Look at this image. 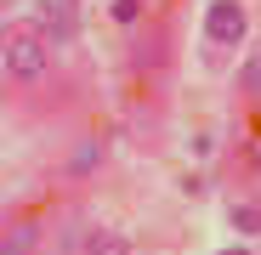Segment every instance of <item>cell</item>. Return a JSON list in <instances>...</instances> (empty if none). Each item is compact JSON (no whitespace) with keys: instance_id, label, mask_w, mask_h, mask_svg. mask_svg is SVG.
<instances>
[{"instance_id":"1","label":"cell","mask_w":261,"mask_h":255,"mask_svg":"<svg viewBox=\"0 0 261 255\" xmlns=\"http://www.w3.org/2000/svg\"><path fill=\"white\" fill-rule=\"evenodd\" d=\"M51 57H57V46L34 23H12L6 40H0V68H6V79L17 91H46L51 85Z\"/></svg>"},{"instance_id":"2","label":"cell","mask_w":261,"mask_h":255,"mask_svg":"<svg viewBox=\"0 0 261 255\" xmlns=\"http://www.w3.org/2000/svg\"><path fill=\"white\" fill-rule=\"evenodd\" d=\"M250 34V12L239 6V0H210V12H204V40L210 46H239V40Z\"/></svg>"},{"instance_id":"3","label":"cell","mask_w":261,"mask_h":255,"mask_svg":"<svg viewBox=\"0 0 261 255\" xmlns=\"http://www.w3.org/2000/svg\"><path fill=\"white\" fill-rule=\"evenodd\" d=\"M40 249V221L34 216H17L0 227V255H34Z\"/></svg>"},{"instance_id":"4","label":"cell","mask_w":261,"mask_h":255,"mask_svg":"<svg viewBox=\"0 0 261 255\" xmlns=\"http://www.w3.org/2000/svg\"><path fill=\"white\" fill-rule=\"evenodd\" d=\"M40 34L51 40V46H63V40L74 34V0H46L40 6V23H34Z\"/></svg>"},{"instance_id":"5","label":"cell","mask_w":261,"mask_h":255,"mask_svg":"<svg viewBox=\"0 0 261 255\" xmlns=\"http://www.w3.org/2000/svg\"><path fill=\"white\" fill-rule=\"evenodd\" d=\"M85 255H130V238L119 227H91V238H85Z\"/></svg>"},{"instance_id":"6","label":"cell","mask_w":261,"mask_h":255,"mask_svg":"<svg viewBox=\"0 0 261 255\" xmlns=\"http://www.w3.org/2000/svg\"><path fill=\"white\" fill-rule=\"evenodd\" d=\"M97 164H102V136H91V142H80V153L68 159V176H91Z\"/></svg>"},{"instance_id":"7","label":"cell","mask_w":261,"mask_h":255,"mask_svg":"<svg viewBox=\"0 0 261 255\" xmlns=\"http://www.w3.org/2000/svg\"><path fill=\"white\" fill-rule=\"evenodd\" d=\"M239 91L250 97V102H261V46L244 57V68H239Z\"/></svg>"},{"instance_id":"8","label":"cell","mask_w":261,"mask_h":255,"mask_svg":"<svg viewBox=\"0 0 261 255\" xmlns=\"http://www.w3.org/2000/svg\"><path fill=\"white\" fill-rule=\"evenodd\" d=\"M227 216H233V227H239V233H261V210H255V204H233Z\"/></svg>"},{"instance_id":"9","label":"cell","mask_w":261,"mask_h":255,"mask_svg":"<svg viewBox=\"0 0 261 255\" xmlns=\"http://www.w3.org/2000/svg\"><path fill=\"white\" fill-rule=\"evenodd\" d=\"M142 17V0H114V23H137Z\"/></svg>"},{"instance_id":"10","label":"cell","mask_w":261,"mask_h":255,"mask_svg":"<svg viewBox=\"0 0 261 255\" xmlns=\"http://www.w3.org/2000/svg\"><path fill=\"white\" fill-rule=\"evenodd\" d=\"M222 255H255V249H239V244H233V249H222Z\"/></svg>"},{"instance_id":"11","label":"cell","mask_w":261,"mask_h":255,"mask_svg":"<svg viewBox=\"0 0 261 255\" xmlns=\"http://www.w3.org/2000/svg\"><path fill=\"white\" fill-rule=\"evenodd\" d=\"M0 40H6V29H0Z\"/></svg>"}]
</instances>
